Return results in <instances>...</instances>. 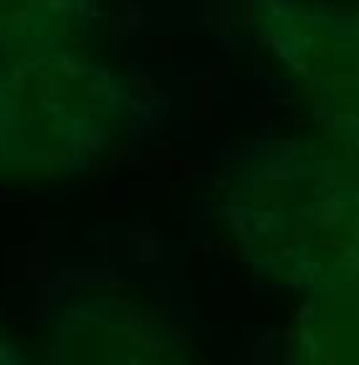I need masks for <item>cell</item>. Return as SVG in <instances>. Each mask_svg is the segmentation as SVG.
<instances>
[{"mask_svg": "<svg viewBox=\"0 0 359 365\" xmlns=\"http://www.w3.org/2000/svg\"><path fill=\"white\" fill-rule=\"evenodd\" d=\"M218 212L263 282L311 295L359 272V164L328 138H263L221 180Z\"/></svg>", "mask_w": 359, "mask_h": 365, "instance_id": "cell-1", "label": "cell"}, {"mask_svg": "<svg viewBox=\"0 0 359 365\" xmlns=\"http://www.w3.org/2000/svg\"><path fill=\"white\" fill-rule=\"evenodd\" d=\"M132 93L77 42L0 51V186L87 173L122 135Z\"/></svg>", "mask_w": 359, "mask_h": 365, "instance_id": "cell-2", "label": "cell"}, {"mask_svg": "<svg viewBox=\"0 0 359 365\" xmlns=\"http://www.w3.org/2000/svg\"><path fill=\"white\" fill-rule=\"evenodd\" d=\"M251 23L321 135L359 164V10L321 0H251Z\"/></svg>", "mask_w": 359, "mask_h": 365, "instance_id": "cell-3", "label": "cell"}, {"mask_svg": "<svg viewBox=\"0 0 359 365\" xmlns=\"http://www.w3.org/2000/svg\"><path fill=\"white\" fill-rule=\"evenodd\" d=\"M45 359L74 365L189 362L193 343L148 304L116 292H74L45 317Z\"/></svg>", "mask_w": 359, "mask_h": 365, "instance_id": "cell-4", "label": "cell"}, {"mask_svg": "<svg viewBox=\"0 0 359 365\" xmlns=\"http://www.w3.org/2000/svg\"><path fill=\"white\" fill-rule=\"evenodd\" d=\"M289 359L359 365V272L305 295L289 327Z\"/></svg>", "mask_w": 359, "mask_h": 365, "instance_id": "cell-5", "label": "cell"}, {"mask_svg": "<svg viewBox=\"0 0 359 365\" xmlns=\"http://www.w3.org/2000/svg\"><path fill=\"white\" fill-rule=\"evenodd\" d=\"M100 0H0V51L45 42H81Z\"/></svg>", "mask_w": 359, "mask_h": 365, "instance_id": "cell-6", "label": "cell"}, {"mask_svg": "<svg viewBox=\"0 0 359 365\" xmlns=\"http://www.w3.org/2000/svg\"><path fill=\"white\" fill-rule=\"evenodd\" d=\"M23 359H29V353L19 346L16 336H13L10 330L0 327V365H13V362H23Z\"/></svg>", "mask_w": 359, "mask_h": 365, "instance_id": "cell-7", "label": "cell"}]
</instances>
